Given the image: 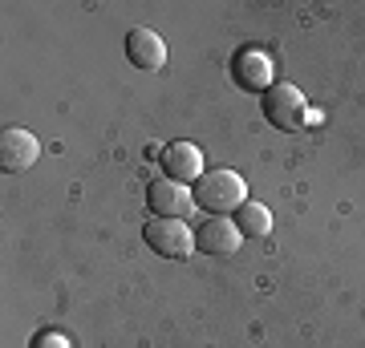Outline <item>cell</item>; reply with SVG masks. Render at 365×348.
<instances>
[{
  "mask_svg": "<svg viewBox=\"0 0 365 348\" xmlns=\"http://www.w3.org/2000/svg\"><path fill=\"white\" fill-rule=\"evenodd\" d=\"M195 206L207 215H235L240 206L248 203V182L240 179L235 170H207L203 179L191 186Z\"/></svg>",
  "mask_w": 365,
  "mask_h": 348,
  "instance_id": "6da1fadb",
  "label": "cell"
},
{
  "mask_svg": "<svg viewBox=\"0 0 365 348\" xmlns=\"http://www.w3.org/2000/svg\"><path fill=\"white\" fill-rule=\"evenodd\" d=\"M143 243L163 259L195 255V231H191L182 219H150L143 227Z\"/></svg>",
  "mask_w": 365,
  "mask_h": 348,
  "instance_id": "7a4b0ae2",
  "label": "cell"
},
{
  "mask_svg": "<svg viewBox=\"0 0 365 348\" xmlns=\"http://www.w3.org/2000/svg\"><path fill=\"white\" fill-rule=\"evenodd\" d=\"M264 117L284 134H297L300 126H309V102L297 85H272L264 93Z\"/></svg>",
  "mask_w": 365,
  "mask_h": 348,
  "instance_id": "3957f363",
  "label": "cell"
},
{
  "mask_svg": "<svg viewBox=\"0 0 365 348\" xmlns=\"http://www.w3.org/2000/svg\"><path fill=\"white\" fill-rule=\"evenodd\" d=\"M232 78L240 90H252V93H268L276 85V61L268 57V49H240L232 57Z\"/></svg>",
  "mask_w": 365,
  "mask_h": 348,
  "instance_id": "277c9868",
  "label": "cell"
},
{
  "mask_svg": "<svg viewBox=\"0 0 365 348\" xmlns=\"http://www.w3.org/2000/svg\"><path fill=\"white\" fill-rule=\"evenodd\" d=\"M146 206L155 219H187L195 211V194L187 182H170V179H158L146 186Z\"/></svg>",
  "mask_w": 365,
  "mask_h": 348,
  "instance_id": "5b68a950",
  "label": "cell"
},
{
  "mask_svg": "<svg viewBox=\"0 0 365 348\" xmlns=\"http://www.w3.org/2000/svg\"><path fill=\"white\" fill-rule=\"evenodd\" d=\"M158 162H163V170H167L170 182H191L195 186L207 170H203V150H199L195 142H170L163 154H158Z\"/></svg>",
  "mask_w": 365,
  "mask_h": 348,
  "instance_id": "8992f818",
  "label": "cell"
},
{
  "mask_svg": "<svg viewBox=\"0 0 365 348\" xmlns=\"http://www.w3.org/2000/svg\"><path fill=\"white\" fill-rule=\"evenodd\" d=\"M37 158H41V142L29 130H4V138H0V170L4 174H25Z\"/></svg>",
  "mask_w": 365,
  "mask_h": 348,
  "instance_id": "52a82bcc",
  "label": "cell"
},
{
  "mask_svg": "<svg viewBox=\"0 0 365 348\" xmlns=\"http://www.w3.org/2000/svg\"><path fill=\"white\" fill-rule=\"evenodd\" d=\"M126 61L134 69H158V65L167 61V45H163V37H158L155 28L134 25L126 33Z\"/></svg>",
  "mask_w": 365,
  "mask_h": 348,
  "instance_id": "ba28073f",
  "label": "cell"
},
{
  "mask_svg": "<svg viewBox=\"0 0 365 348\" xmlns=\"http://www.w3.org/2000/svg\"><path fill=\"white\" fill-rule=\"evenodd\" d=\"M240 227H235V219H203V227L195 231V251H203V255H232L235 247H240Z\"/></svg>",
  "mask_w": 365,
  "mask_h": 348,
  "instance_id": "9c48e42d",
  "label": "cell"
},
{
  "mask_svg": "<svg viewBox=\"0 0 365 348\" xmlns=\"http://www.w3.org/2000/svg\"><path fill=\"white\" fill-rule=\"evenodd\" d=\"M235 227H240V235H248V239H264V235L272 231V215H268V206L264 203H244L240 211H235Z\"/></svg>",
  "mask_w": 365,
  "mask_h": 348,
  "instance_id": "30bf717a",
  "label": "cell"
},
{
  "mask_svg": "<svg viewBox=\"0 0 365 348\" xmlns=\"http://www.w3.org/2000/svg\"><path fill=\"white\" fill-rule=\"evenodd\" d=\"M29 348H73V344H69V340H66L61 332H37Z\"/></svg>",
  "mask_w": 365,
  "mask_h": 348,
  "instance_id": "8fae6325",
  "label": "cell"
}]
</instances>
